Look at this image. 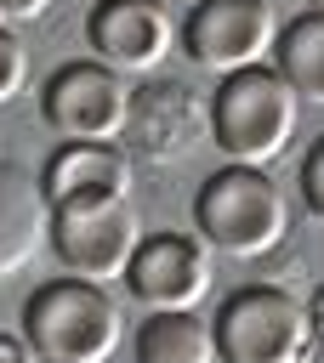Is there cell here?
I'll return each instance as SVG.
<instances>
[{
  "instance_id": "obj_6",
  "label": "cell",
  "mask_w": 324,
  "mask_h": 363,
  "mask_svg": "<svg viewBox=\"0 0 324 363\" xmlns=\"http://www.w3.org/2000/svg\"><path fill=\"white\" fill-rule=\"evenodd\" d=\"M40 113L63 142H114L136 113V91L125 85L119 68L97 57H74L45 79Z\"/></svg>"
},
{
  "instance_id": "obj_13",
  "label": "cell",
  "mask_w": 324,
  "mask_h": 363,
  "mask_svg": "<svg viewBox=\"0 0 324 363\" xmlns=\"http://www.w3.org/2000/svg\"><path fill=\"white\" fill-rule=\"evenodd\" d=\"M273 68L284 74V85L324 108V11H301L279 28V45H273Z\"/></svg>"
},
{
  "instance_id": "obj_14",
  "label": "cell",
  "mask_w": 324,
  "mask_h": 363,
  "mask_svg": "<svg viewBox=\"0 0 324 363\" xmlns=\"http://www.w3.org/2000/svg\"><path fill=\"white\" fill-rule=\"evenodd\" d=\"M23 85H28V51H23V40L0 23V108H6Z\"/></svg>"
},
{
  "instance_id": "obj_20",
  "label": "cell",
  "mask_w": 324,
  "mask_h": 363,
  "mask_svg": "<svg viewBox=\"0 0 324 363\" xmlns=\"http://www.w3.org/2000/svg\"><path fill=\"white\" fill-rule=\"evenodd\" d=\"M182 6H188V11H193V6H205V0H182Z\"/></svg>"
},
{
  "instance_id": "obj_5",
  "label": "cell",
  "mask_w": 324,
  "mask_h": 363,
  "mask_svg": "<svg viewBox=\"0 0 324 363\" xmlns=\"http://www.w3.org/2000/svg\"><path fill=\"white\" fill-rule=\"evenodd\" d=\"M216 357L222 363H301L313 346L307 306L279 284H244L216 306Z\"/></svg>"
},
{
  "instance_id": "obj_3",
  "label": "cell",
  "mask_w": 324,
  "mask_h": 363,
  "mask_svg": "<svg viewBox=\"0 0 324 363\" xmlns=\"http://www.w3.org/2000/svg\"><path fill=\"white\" fill-rule=\"evenodd\" d=\"M28 352L40 363H108L119 352V301L85 278H51L23 301Z\"/></svg>"
},
{
  "instance_id": "obj_12",
  "label": "cell",
  "mask_w": 324,
  "mask_h": 363,
  "mask_svg": "<svg viewBox=\"0 0 324 363\" xmlns=\"http://www.w3.org/2000/svg\"><path fill=\"white\" fill-rule=\"evenodd\" d=\"M136 363H222L216 329L193 312H148L136 329Z\"/></svg>"
},
{
  "instance_id": "obj_1",
  "label": "cell",
  "mask_w": 324,
  "mask_h": 363,
  "mask_svg": "<svg viewBox=\"0 0 324 363\" xmlns=\"http://www.w3.org/2000/svg\"><path fill=\"white\" fill-rule=\"evenodd\" d=\"M296 108H301V96L284 85V74L273 62H261V68H239V74L216 79V91L205 102V130L227 153V164L261 170L267 159H279L290 147Z\"/></svg>"
},
{
  "instance_id": "obj_11",
  "label": "cell",
  "mask_w": 324,
  "mask_h": 363,
  "mask_svg": "<svg viewBox=\"0 0 324 363\" xmlns=\"http://www.w3.org/2000/svg\"><path fill=\"white\" fill-rule=\"evenodd\" d=\"M40 187L51 204L85 193H131V159L114 142H57L40 164Z\"/></svg>"
},
{
  "instance_id": "obj_15",
  "label": "cell",
  "mask_w": 324,
  "mask_h": 363,
  "mask_svg": "<svg viewBox=\"0 0 324 363\" xmlns=\"http://www.w3.org/2000/svg\"><path fill=\"white\" fill-rule=\"evenodd\" d=\"M296 182H301V204H307V216H313V221H324V136L307 147V159H301Z\"/></svg>"
},
{
  "instance_id": "obj_7",
  "label": "cell",
  "mask_w": 324,
  "mask_h": 363,
  "mask_svg": "<svg viewBox=\"0 0 324 363\" xmlns=\"http://www.w3.org/2000/svg\"><path fill=\"white\" fill-rule=\"evenodd\" d=\"M279 17L267 0H205L182 17L176 45L188 51V62L210 68V74H239V68H261L279 45Z\"/></svg>"
},
{
  "instance_id": "obj_2",
  "label": "cell",
  "mask_w": 324,
  "mask_h": 363,
  "mask_svg": "<svg viewBox=\"0 0 324 363\" xmlns=\"http://www.w3.org/2000/svg\"><path fill=\"white\" fill-rule=\"evenodd\" d=\"M193 227H199L205 250H216L227 261H256L284 238L290 204H284L279 182H267V170L222 164L193 193Z\"/></svg>"
},
{
  "instance_id": "obj_10",
  "label": "cell",
  "mask_w": 324,
  "mask_h": 363,
  "mask_svg": "<svg viewBox=\"0 0 324 363\" xmlns=\"http://www.w3.org/2000/svg\"><path fill=\"white\" fill-rule=\"evenodd\" d=\"M51 238V199L34 170L17 159H0V278L23 272L34 250Z\"/></svg>"
},
{
  "instance_id": "obj_16",
  "label": "cell",
  "mask_w": 324,
  "mask_h": 363,
  "mask_svg": "<svg viewBox=\"0 0 324 363\" xmlns=\"http://www.w3.org/2000/svg\"><path fill=\"white\" fill-rule=\"evenodd\" d=\"M51 11V0H0V23L11 28V23H34V17H45Z\"/></svg>"
},
{
  "instance_id": "obj_4",
  "label": "cell",
  "mask_w": 324,
  "mask_h": 363,
  "mask_svg": "<svg viewBox=\"0 0 324 363\" xmlns=\"http://www.w3.org/2000/svg\"><path fill=\"white\" fill-rule=\"evenodd\" d=\"M45 244L68 278H85V284L125 278V267L142 244L131 193H85V199L51 204V238Z\"/></svg>"
},
{
  "instance_id": "obj_18",
  "label": "cell",
  "mask_w": 324,
  "mask_h": 363,
  "mask_svg": "<svg viewBox=\"0 0 324 363\" xmlns=\"http://www.w3.org/2000/svg\"><path fill=\"white\" fill-rule=\"evenodd\" d=\"M307 323H313V340L324 346V284H318V295H313V306H307Z\"/></svg>"
},
{
  "instance_id": "obj_8",
  "label": "cell",
  "mask_w": 324,
  "mask_h": 363,
  "mask_svg": "<svg viewBox=\"0 0 324 363\" xmlns=\"http://www.w3.org/2000/svg\"><path fill=\"white\" fill-rule=\"evenodd\" d=\"M125 289L148 312H193L210 289L205 238H193V233H142V244L125 267Z\"/></svg>"
},
{
  "instance_id": "obj_19",
  "label": "cell",
  "mask_w": 324,
  "mask_h": 363,
  "mask_svg": "<svg viewBox=\"0 0 324 363\" xmlns=\"http://www.w3.org/2000/svg\"><path fill=\"white\" fill-rule=\"evenodd\" d=\"M307 11H324V0H307Z\"/></svg>"
},
{
  "instance_id": "obj_9",
  "label": "cell",
  "mask_w": 324,
  "mask_h": 363,
  "mask_svg": "<svg viewBox=\"0 0 324 363\" xmlns=\"http://www.w3.org/2000/svg\"><path fill=\"white\" fill-rule=\"evenodd\" d=\"M85 40H91L97 62H108L119 74H153L171 57L176 28H171L165 0H97L85 17Z\"/></svg>"
},
{
  "instance_id": "obj_17",
  "label": "cell",
  "mask_w": 324,
  "mask_h": 363,
  "mask_svg": "<svg viewBox=\"0 0 324 363\" xmlns=\"http://www.w3.org/2000/svg\"><path fill=\"white\" fill-rule=\"evenodd\" d=\"M0 363H40V357L28 352L23 335H0Z\"/></svg>"
}]
</instances>
